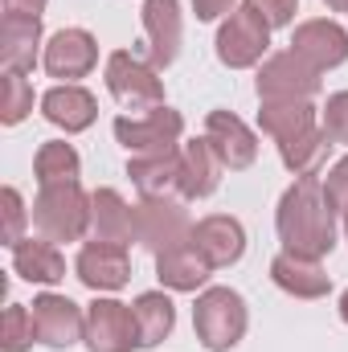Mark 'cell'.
Returning <instances> with one entry per match:
<instances>
[{"mask_svg":"<svg viewBox=\"0 0 348 352\" xmlns=\"http://www.w3.org/2000/svg\"><path fill=\"white\" fill-rule=\"evenodd\" d=\"M328 148H332L328 131H324V127H312L307 135H299V140L283 144V148H279V160L287 164V173L316 176V173H320V164L328 160Z\"/></svg>","mask_w":348,"mask_h":352,"instance_id":"cell-27","label":"cell"},{"mask_svg":"<svg viewBox=\"0 0 348 352\" xmlns=\"http://www.w3.org/2000/svg\"><path fill=\"white\" fill-rule=\"evenodd\" d=\"M107 90L119 107L140 111V115L164 107V82L156 78V66L127 54V50H115L107 58Z\"/></svg>","mask_w":348,"mask_h":352,"instance_id":"cell-4","label":"cell"},{"mask_svg":"<svg viewBox=\"0 0 348 352\" xmlns=\"http://www.w3.org/2000/svg\"><path fill=\"white\" fill-rule=\"evenodd\" d=\"M205 140L213 144V152L221 156V164L230 173H242L259 160V135L234 115V111H209L205 119Z\"/></svg>","mask_w":348,"mask_h":352,"instance_id":"cell-14","label":"cell"},{"mask_svg":"<svg viewBox=\"0 0 348 352\" xmlns=\"http://www.w3.org/2000/svg\"><path fill=\"white\" fill-rule=\"evenodd\" d=\"M270 278L279 291L295 295V299H324L332 291V278L328 270L320 266V258H299V254H274L270 263Z\"/></svg>","mask_w":348,"mask_h":352,"instance_id":"cell-20","label":"cell"},{"mask_svg":"<svg viewBox=\"0 0 348 352\" xmlns=\"http://www.w3.org/2000/svg\"><path fill=\"white\" fill-rule=\"evenodd\" d=\"M345 234H348V209H345Z\"/></svg>","mask_w":348,"mask_h":352,"instance_id":"cell-39","label":"cell"},{"mask_svg":"<svg viewBox=\"0 0 348 352\" xmlns=\"http://www.w3.org/2000/svg\"><path fill=\"white\" fill-rule=\"evenodd\" d=\"M270 45V25L262 21L254 8H234L221 29H217V62L230 66V70H250L259 66L262 54Z\"/></svg>","mask_w":348,"mask_h":352,"instance_id":"cell-7","label":"cell"},{"mask_svg":"<svg viewBox=\"0 0 348 352\" xmlns=\"http://www.w3.org/2000/svg\"><path fill=\"white\" fill-rule=\"evenodd\" d=\"M246 8H254L270 29H287L299 12V0H246Z\"/></svg>","mask_w":348,"mask_h":352,"instance_id":"cell-33","label":"cell"},{"mask_svg":"<svg viewBox=\"0 0 348 352\" xmlns=\"http://www.w3.org/2000/svg\"><path fill=\"white\" fill-rule=\"evenodd\" d=\"M259 127L283 148V144L307 135L312 127H320V115H316V107L307 98H299V102H262Z\"/></svg>","mask_w":348,"mask_h":352,"instance_id":"cell-24","label":"cell"},{"mask_svg":"<svg viewBox=\"0 0 348 352\" xmlns=\"http://www.w3.org/2000/svg\"><path fill=\"white\" fill-rule=\"evenodd\" d=\"M78 283L90 291H123L127 278H131V258H127V246H115V242H87L78 250V263H74Z\"/></svg>","mask_w":348,"mask_h":352,"instance_id":"cell-15","label":"cell"},{"mask_svg":"<svg viewBox=\"0 0 348 352\" xmlns=\"http://www.w3.org/2000/svg\"><path fill=\"white\" fill-rule=\"evenodd\" d=\"M33 173H37V184H66V180L83 176V160L66 140H50V144L37 148Z\"/></svg>","mask_w":348,"mask_h":352,"instance_id":"cell-28","label":"cell"},{"mask_svg":"<svg viewBox=\"0 0 348 352\" xmlns=\"http://www.w3.org/2000/svg\"><path fill=\"white\" fill-rule=\"evenodd\" d=\"M29 111H33V87H29V78L17 74V70H4V98H0L4 127H17Z\"/></svg>","mask_w":348,"mask_h":352,"instance_id":"cell-29","label":"cell"},{"mask_svg":"<svg viewBox=\"0 0 348 352\" xmlns=\"http://www.w3.org/2000/svg\"><path fill=\"white\" fill-rule=\"evenodd\" d=\"M324 4H328L332 12H348V0H324Z\"/></svg>","mask_w":348,"mask_h":352,"instance_id":"cell-37","label":"cell"},{"mask_svg":"<svg viewBox=\"0 0 348 352\" xmlns=\"http://www.w3.org/2000/svg\"><path fill=\"white\" fill-rule=\"evenodd\" d=\"M291 50H295L307 66H316L320 74H324V70H336V66L348 62V29L336 25V21H324V16L299 21L295 33H291Z\"/></svg>","mask_w":348,"mask_h":352,"instance_id":"cell-11","label":"cell"},{"mask_svg":"<svg viewBox=\"0 0 348 352\" xmlns=\"http://www.w3.org/2000/svg\"><path fill=\"white\" fill-rule=\"evenodd\" d=\"M33 340H37V332H33V311H25L21 303H8L4 328H0V349L4 352H29Z\"/></svg>","mask_w":348,"mask_h":352,"instance_id":"cell-30","label":"cell"},{"mask_svg":"<svg viewBox=\"0 0 348 352\" xmlns=\"http://www.w3.org/2000/svg\"><path fill=\"white\" fill-rule=\"evenodd\" d=\"M37 45H41V21L4 16V25H0V62H4V70L29 74L37 66Z\"/></svg>","mask_w":348,"mask_h":352,"instance_id":"cell-25","label":"cell"},{"mask_svg":"<svg viewBox=\"0 0 348 352\" xmlns=\"http://www.w3.org/2000/svg\"><path fill=\"white\" fill-rule=\"evenodd\" d=\"M324 192H328V201L336 205V213H345V209H348V156H345V160H336V164L328 168Z\"/></svg>","mask_w":348,"mask_h":352,"instance_id":"cell-34","label":"cell"},{"mask_svg":"<svg viewBox=\"0 0 348 352\" xmlns=\"http://www.w3.org/2000/svg\"><path fill=\"white\" fill-rule=\"evenodd\" d=\"M324 87L320 70L307 66L295 50H283V54H270L259 70V98L262 102H299V98H316Z\"/></svg>","mask_w":348,"mask_h":352,"instance_id":"cell-6","label":"cell"},{"mask_svg":"<svg viewBox=\"0 0 348 352\" xmlns=\"http://www.w3.org/2000/svg\"><path fill=\"white\" fill-rule=\"evenodd\" d=\"M87 349L90 352H131L140 349L135 311L119 299H94L87 307Z\"/></svg>","mask_w":348,"mask_h":352,"instance_id":"cell-10","label":"cell"},{"mask_svg":"<svg viewBox=\"0 0 348 352\" xmlns=\"http://www.w3.org/2000/svg\"><path fill=\"white\" fill-rule=\"evenodd\" d=\"M127 176L144 201H184V156H180V148L168 156H131Z\"/></svg>","mask_w":348,"mask_h":352,"instance_id":"cell-13","label":"cell"},{"mask_svg":"<svg viewBox=\"0 0 348 352\" xmlns=\"http://www.w3.org/2000/svg\"><path fill=\"white\" fill-rule=\"evenodd\" d=\"M33 226L50 242H78L90 234V197L78 180L41 184L33 201Z\"/></svg>","mask_w":348,"mask_h":352,"instance_id":"cell-2","label":"cell"},{"mask_svg":"<svg viewBox=\"0 0 348 352\" xmlns=\"http://www.w3.org/2000/svg\"><path fill=\"white\" fill-rule=\"evenodd\" d=\"M50 0H4V16H25V21H41Z\"/></svg>","mask_w":348,"mask_h":352,"instance_id":"cell-35","label":"cell"},{"mask_svg":"<svg viewBox=\"0 0 348 352\" xmlns=\"http://www.w3.org/2000/svg\"><path fill=\"white\" fill-rule=\"evenodd\" d=\"M0 205H4L0 238H4V246H17V242H21V230H25V201H21V192L8 184V188L0 192Z\"/></svg>","mask_w":348,"mask_h":352,"instance_id":"cell-32","label":"cell"},{"mask_svg":"<svg viewBox=\"0 0 348 352\" xmlns=\"http://www.w3.org/2000/svg\"><path fill=\"white\" fill-rule=\"evenodd\" d=\"M180 156H184V201L213 197L217 184H221V173H226V164H221V156L213 152V144H209L205 135H201V140H188V144L180 148Z\"/></svg>","mask_w":348,"mask_h":352,"instance_id":"cell-23","label":"cell"},{"mask_svg":"<svg viewBox=\"0 0 348 352\" xmlns=\"http://www.w3.org/2000/svg\"><path fill=\"white\" fill-rule=\"evenodd\" d=\"M320 127L328 131L332 144H348V90H336L328 107L320 111Z\"/></svg>","mask_w":348,"mask_h":352,"instance_id":"cell-31","label":"cell"},{"mask_svg":"<svg viewBox=\"0 0 348 352\" xmlns=\"http://www.w3.org/2000/svg\"><path fill=\"white\" fill-rule=\"evenodd\" d=\"M246 299L230 287H205L193 307V332L209 352H230L246 336Z\"/></svg>","mask_w":348,"mask_h":352,"instance_id":"cell-3","label":"cell"},{"mask_svg":"<svg viewBox=\"0 0 348 352\" xmlns=\"http://www.w3.org/2000/svg\"><path fill=\"white\" fill-rule=\"evenodd\" d=\"M340 320H345V324H348V291H345V295H340Z\"/></svg>","mask_w":348,"mask_h":352,"instance_id":"cell-38","label":"cell"},{"mask_svg":"<svg viewBox=\"0 0 348 352\" xmlns=\"http://www.w3.org/2000/svg\"><path fill=\"white\" fill-rule=\"evenodd\" d=\"M193 246L209 258L213 270L221 266H234L246 254V230L238 217H226V213H209L193 226Z\"/></svg>","mask_w":348,"mask_h":352,"instance_id":"cell-16","label":"cell"},{"mask_svg":"<svg viewBox=\"0 0 348 352\" xmlns=\"http://www.w3.org/2000/svg\"><path fill=\"white\" fill-rule=\"evenodd\" d=\"M135 242L152 254H164L173 246L193 242V217L184 201H144L135 205Z\"/></svg>","mask_w":348,"mask_h":352,"instance_id":"cell-8","label":"cell"},{"mask_svg":"<svg viewBox=\"0 0 348 352\" xmlns=\"http://www.w3.org/2000/svg\"><path fill=\"white\" fill-rule=\"evenodd\" d=\"M144 33H148V58L156 70H168L180 54L184 21L176 0H144Z\"/></svg>","mask_w":348,"mask_h":352,"instance_id":"cell-17","label":"cell"},{"mask_svg":"<svg viewBox=\"0 0 348 352\" xmlns=\"http://www.w3.org/2000/svg\"><path fill=\"white\" fill-rule=\"evenodd\" d=\"M180 135H184V119L173 107L115 119V140L127 148V156H168V152H176Z\"/></svg>","mask_w":348,"mask_h":352,"instance_id":"cell-5","label":"cell"},{"mask_svg":"<svg viewBox=\"0 0 348 352\" xmlns=\"http://www.w3.org/2000/svg\"><path fill=\"white\" fill-rule=\"evenodd\" d=\"M209 274H213V266H209V258H205L193 242L156 254V278H160L168 291H201Z\"/></svg>","mask_w":348,"mask_h":352,"instance_id":"cell-22","label":"cell"},{"mask_svg":"<svg viewBox=\"0 0 348 352\" xmlns=\"http://www.w3.org/2000/svg\"><path fill=\"white\" fill-rule=\"evenodd\" d=\"M131 311H135V328H140V349H156L173 336L176 307L164 291H144Z\"/></svg>","mask_w":348,"mask_h":352,"instance_id":"cell-26","label":"cell"},{"mask_svg":"<svg viewBox=\"0 0 348 352\" xmlns=\"http://www.w3.org/2000/svg\"><path fill=\"white\" fill-rule=\"evenodd\" d=\"M274 230L287 254L324 258L336 246V205L324 192L320 176H299L274 209Z\"/></svg>","mask_w":348,"mask_h":352,"instance_id":"cell-1","label":"cell"},{"mask_svg":"<svg viewBox=\"0 0 348 352\" xmlns=\"http://www.w3.org/2000/svg\"><path fill=\"white\" fill-rule=\"evenodd\" d=\"M90 238L115 242V246L135 242V205H127L115 188H94L90 192Z\"/></svg>","mask_w":348,"mask_h":352,"instance_id":"cell-19","label":"cell"},{"mask_svg":"<svg viewBox=\"0 0 348 352\" xmlns=\"http://www.w3.org/2000/svg\"><path fill=\"white\" fill-rule=\"evenodd\" d=\"M41 115L54 127H62L66 135H78V131H87L90 123L98 119V102L78 82H62V87H50L41 94Z\"/></svg>","mask_w":348,"mask_h":352,"instance_id":"cell-18","label":"cell"},{"mask_svg":"<svg viewBox=\"0 0 348 352\" xmlns=\"http://www.w3.org/2000/svg\"><path fill=\"white\" fill-rule=\"evenodd\" d=\"M33 332L45 349H74L78 340H87V316L74 299L45 291L33 299Z\"/></svg>","mask_w":348,"mask_h":352,"instance_id":"cell-9","label":"cell"},{"mask_svg":"<svg viewBox=\"0 0 348 352\" xmlns=\"http://www.w3.org/2000/svg\"><path fill=\"white\" fill-rule=\"evenodd\" d=\"M12 250V270L25 278V283H41V287H54L66 278V258L58 254V246L50 238H21Z\"/></svg>","mask_w":348,"mask_h":352,"instance_id":"cell-21","label":"cell"},{"mask_svg":"<svg viewBox=\"0 0 348 352\" xmlns=\"http://www.w3.org/2000/svg\"><path fill=\"white\" fill-rule=\"evenodd\" d=\"M193 12H197V21H217V16L234 12V0H193Z\"/></svg>","mask_w":348,"mask_h":352,"instance_id":"cell-36","label":"cell"},{"mask_svg":"<svg viewBox=\"0 0 348 352\" xmlns=\"http://www.w3.org/2000/svg\"><path fill=\"white\" fill-rule=\"evenodd\" d=\"M41 66H45L50 78L78 82V78H87L90 70L98 66V45H94V37H90L87 29H58L45 41Z\"/></svg>","mask_w":348,"mask_h":352,"instance_id":"cell-12","label":"cell"}]
</instances>
